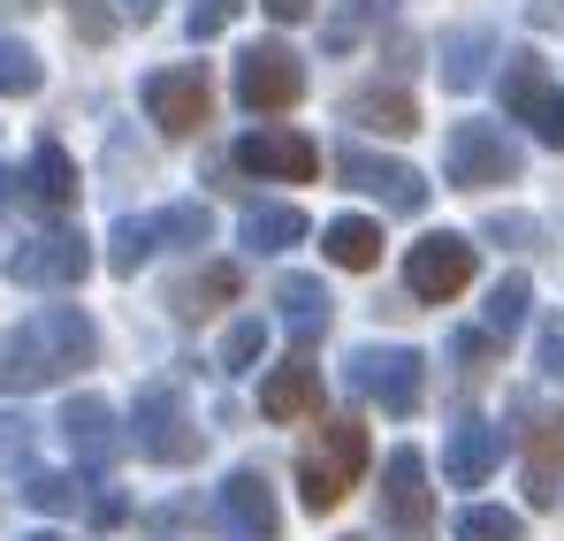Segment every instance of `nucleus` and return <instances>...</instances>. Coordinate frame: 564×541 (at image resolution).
<instances>
[{
	"label": "nucleus",
	"mask_w": 564,
	"mask_h": 541,
	"mask_svg": "<svg viewBox=\"0 0 564 541\" xmlns=\"http://www.w3.org/2000/svg\"><path fill=\"white\" fill-rule=\"evenodd\" d=\"M99 359V328L77 305H46L31 313L15 336H0V397H23V389H46L62 374Z\"/></svg>",
	"instance_id": "nucleus-1"
},
{
	"label": "nucleus",
	"mask_w": 564,
	"mask_h": 541,
	"mask_svg": "<svg viewBox=\"0 0 564 541\" xmlns=\"http://www.w3.org/2000/svg\"><path fill=\"white\" fill-rule=\"evenodd\" d=\"M367 473V428L359 420H321V443L297 457V496L305 511H336Z\"/></svg>",
	"instance_id": "nucleus-2"
},
{
	"label": "nucleus",
	"mask_w": 564,
	"mask_h": 541,
	"mask_svg": "<svg viewBox=\"0 0 564 541\" xmlns=\"http://www.w3.org/2000/svg\"><path fill=\"white\" fill-rule=\"evenodd\" d=\"M519 169H527V153L511 145L503 122H451V138H443V176L458 183V191L519 183Z\"/></svg>",
	"instance_id": "nucleus-3"
},
{
	"label": "nucleus",
	"mask_w": 564,
	"mask_h": 541,
	"mask_svg": "<svg viewBox=\"0 0 564 541\" xmlns=\"http://www.w3.org/2000/svg\"><path fill=\"white\" fill-rule=\"evenodd\" d=\"M344 374H351V389H359L367 404H381L389 420H412L420 397H427V359L404 351V344H359Z\"/></svg>",
	"instance_id": "nucleus-4"
},
{
	"label": "nucleus",
	"mask_w": 564,
	"mask_h": 541,
	"mask_svg": "<svg viewBox=\"0 0 564 541\" xmlns=\"http://www.w3.org/2000/svg\"><path fill=\"white\" fill-rule=\"evenodd\" d=\"M503 115H511V122H527L542 145H557V153H564V91H557L550 62H542L534 46L503 54Z\"/></svg>",
	"instance_id": "nucleus-5"
},
{
	"label": "nucleus",
	"mask_w": 564,
	"mask_h": 541,
	"mask_svg": "<svg viewBox=\"0 0 564 541\" xmlns=\"http://www.w3.org/2000/svg\"><path fill=\"white\" fill-rule=\"evenodd\" d=\"M237 99L252 107V115H282V107H297L305 99V62L268 39V46H245L237 54Z\"/></svg>",
	"instance_id": "nucleus-6"
},
{
	"label": "nucleus",
	"mask_w": 564,
	"mask_h": 541,
	"mask_svg": "<svg viewBox=\"0 0 564 541\" xmlns=\"http://www.w3.org/2000/svg\"><path fill=\"white\" fill-rule=\"evenodd\" d=\"M130 420H138V451L145 457H161V465H191V457H198V428H191L184 397H176L169 381H145Z\"/></svg>",
	"instance_id": "nucleus-7"
},
{
	"label": "nucleus",
	"mask_w": 564,
	"mask_h": 541,
	"mask_svg": "<svg viewBox=\"0 0 564 541\" xmlns=\"http://www.w3.org/2000/svg\"><path fill=\"white\" fill-rule=\"evenodd\" d=\"M138 99H145V115H153L169 138H191V130L206 122V107H214V85H206L198 62H184V69H153V77L138 85Z\"/></svg>",
	"instance_id": "nucleus-8"
},
{
	"label": "nucleus",
	"mask_w": 564,
	"mask_h": 541,
	"mask_svg": "<svg viewBox=\"0 0 564 541\" xmlns=\"http://www.w3.org/2000/svg\"><path fill=\"white\" fill-rule=\"evenodd\" d=\"M466 282H473V245L451 237V229H443V237H420V245L404 252V290L427 297V305H451Z\"/></svg>",
	"instance_id": "nucleus-9"
},
{
	"label": "nucleus",
	"mask_w": 564,
	"mask_h": 541,
	"mask_svg": "<svg viewBox=\"0 0 564 541\" xmlns=\"http://www.w3.org/2000/svg\"><path fill=\"white\" fill-rule=\"evenodd\" d=\"M336 176L351 183V191H367V198H381L389 214H420V206H427V176L404 169V161H381L367 145H344V153H336Z\"/></svg>",
	"instance_id": "nucleus-10"
},
{
	"label": "nucleus",
	"mask_w": 564,
	"mask_h": 541,
	"mask_svg": "<svg viewBox=\"0 0 564 541\" xmlns=\"http://www.w3.org/2000/svg\"><path fill=\"white\" fill-rule=\"evenodd\" d=\"M85 268H93V245L77 229H54V237H31L8 252V274L23 290H69V282H85Z\"/></svg>",
	"instance_id": "nucleus-11"
},
{
	"label": "nucleus",
	"mask_w": 564,
	"mask_h": 541,
	"mask_svg": "<svg viewBox=\"0 0 564 541\" xmlns=\"http://www.w3.org/2000/svg\"><path fill=\"white\" fill-rule=\"evenodd\" d=\"M221 527H229V541H282V511H275L268 473L237 465V473L221 480Z\"/></svg>",
	"instance_id": "nucleus-12"
},
{
	"label": "nucleus",
	"mask_w": 564,
	"mask_h": 541,
	"mask_svg": "<svg viewBox=\"0 0 564 541\" xmlns=\"http://www.w3.org/2000/svg\"><path fill=\"white\" fill-rule=\"evenodd\" d=\"M62 443H69V457H77V465L107 473V465L122 457V428H115V404H107V397H69V404H62Z\"/></svg>",
	"instance_id": "nucleus-13"
},
{
	"label": "nucleus",
	"mask_w": 564,
	"mask_h": 541,
	"mask_svg": "<svg viewBox=\"0 0 564 541\" xmlns=\"http://www.w3.org/2000/svg\"><path fill=\"white\" fill-rule=\"evenodd\" d=\"M237 169H252V176H268V183H305L321 169V153H313V138L268 122V130H252V138L237 145Z\"/></svg>",
	"instance_id": "nucleus-14"
},
{
	"label": "nucleus",
	"mask_w": 564,
	"mask_h": 541,
	"mask_svg": "<svg viewBox=\"0 0 564 541\" xmlns=\"http://www.w3.org/2000/svg\"><path fill=\"white\" fill-rule=\"evenodd\" d=\"M381 511H389L404 534H427L435 496H427V457L420 451H389V465H381Z\"/></svg>",
	"instance_id": "nucleus-15"
},
{
	"label": "nucleus",
	"mask_w": 564,
	"mask_h": 541,
	"mask_svg": "<svg viewBox=\"0 0 564 541\" xmlns=\"http://www.w3.org/2000/svg\"><path fill=\"white\" fill-rule=\"evenodd\" d=\"M527 496L564 504V412H527Z\"/></svg>",
	"instance_id": "nucleus-16"
},
{
	"label": "nucleus",
	"mask_w": 564,
	"mask_h": 541,
	"mask_svg": "<svg viewBox=\"0 0 564 541\" xmlns=\"http://www.w3.org/2000/svg\"><path fill=\"white\" fill-rule=\"evenodd\" d=\"M496 465H503V428H488V420L451 428V443H443V480L451 488H480Z\"/></svg>",
	"instance_id": "nucleus-17"
},
{
	"label": "nucleus",
	"mask_w": 564,
	"mask_h": 541,
	"mask_svg": "<svg viewBox=\"0 0 564 541\" xmlns=\"http://www.w3.org/2000/svg\"><path fill=\"white\" fill-rule=\"evenodd\" d=\"M275 305H282V328H290V344L305 351V344H321V328H328V290L313 282V274H282L275 282Z\"/></svg>",
	"instance_id": "nucleus-18"
},
{
	"label": "nucleus",
	"mask_w": 564,
	"mask_h": 541,
	"mask_svg": "<svg viewBox=\"0 0 564 541\" xmlns=\"http://www.w3.org/2000/svg\"><path fill=\"white\" fill-rule=\"evenodd\" d=\"M260 412H268V420H305V412H321V366L313 359L275 366V374L260 381Z\"/></svg>",
	"instance_id": "nucleus-19"
},
{
	"label": "nucleus",
	"mask_w": 564,
	"mask_h": 541,
	"mask_svg": "<svg viewBox=\"0 0 564 541\" xmlns=\"http://www.w3.org/2000/svg\"><path fill=\"white\" fill-rule=\"evenodd\" d=\"M344 115H351L359 130H381V138H412V130H420V107H412V99H404L397 85L351 91V99H344Z\"/></svg>",
	"instance_id": "nucleus-20"
},
{
	"label": "nucleus",
	"mask_w": 564,
	"mask_h": 541,
	"mask_svg": "<svg viewBox=\"0 0 564 541\" xmlns=\"http://www.w3.org/2000/svg\"><path fill=\"white\" fill-rule=\"evenodd\" d=\"M488 54H496V39L480 31V23H466V31H443V85L451 91H473L480 77H488Z\"/></svg>",
	"instance_id": "nucleus-21"
},
{
	"label": "nucleus",
	"mask_w": 564,
	"mask_h": 541,
	"mask_svg": "<svg viewBox=\"0 0 564 541\" xmlns=\"http://www.w3.org/2000/svg\"><path fill=\"white\" fill-rule=\"evenodd\" d=\"M237 297V268L229 260H214V268H198V274H184L176 290H169V305L184 313V321H206L214 305H229Z\"/></svg>",
	"instance_id": "nucleus-22"
},
{
	"label": "nucleus",
	"mask_w": 564,
	"mask_h": 541,
	"mask_svg": "<svg viewBox=\"0 0 564 541\" xmlns=\"http://www.w3.org/2000/svg\"><path fill=\"white\" fill-rule=\"evenodd\" d=\"M153 252H161V214H122V221H115V237H107V268H115V274H138Z\"/></svg>",
	"instance_id": "nucleus-23"
},
{
	"label": "nucleus",
	"mask_w": 564,
	"mask_h": 541,
	"mask_svg": "<svg viewBox=\"0 0 564 541\" xmlns=\"http://www.w3.org/2000/svg\"><path fill=\"white\" fill-rule=\"evenodd\" d=\"M321 252H328L336 268H375L381 260V221H359V214L328 221V229H321Z\"/></svg>",
	"instance_id": "nucleus-24"
},
{
	"label": "nucleus",
	"mask_w": 564,
	"mask_h": 541,
	"mask_svg": "<svg viewBox=\"0 0 564 541\" xmlns=\"http://www.w3.org/2000/svg\"><path fill=\"white\" fill-rule=\"evenodd\" d=\"M23 176H31V198H39V206H54V214H62V206H77V169H69V153H62L54 138L31 153V169H23Z\"/></svg>",
	"instance_id": "nucleus-25"
},
{
	"label": "nucleus",
	"mask_w": 564,
	"mask_h": 541,
	"mask_svg": "<svg viewBox=\"0 0 564 541\" xmlns=\"http://www.w3.org/2000/svg\"><path fill=\"white\" fill-rule=\"evenodd\" d=\"M375 23H381V0H336L328 23H321V54H351Z\"/></svg>",
	"instance_id": "nucleus-26"
},
{
	"label": "nucleus",
	"mask_w": 564,
	"mask_h": 541,
	"mask_svg": "<svg viewBox=\"0 0 564 541\" xmlns=\"http://www.w3.org/2000/svg\"><path fill=\"white\" fill-rule=\"evenodd\" d=\"M297 237H305V214L297 206H252L245 214V245L252 252H290Z\"/></svg>",
	"instance_id": "nucleus-27"
},
{
	"label": "nucleus",
	"mask_w": 564,
	"mask_h": 541,
	"mask_svg": "<svg viewBox=\"0 0 564 541\" xmlns=\"http://www.w3.org/2000/svg\"><path fill=\"white\" fill-rule=\"evenodd\" d=\"M527 305H534V290H527V274H503L496 290H488V305H480V321H488V336H519V321H527Z\"/></svg>",
	"instance_id": "nucleus-28"
},
{
	"label": "nucleus",
	"mask_w": 564,
	"mask_h": 541,
	"mask_svg": "<svg viewBox=\"0 0 564 541\" xmlns=\"http://www.w3.org/2000/svg\"><path fill=\"white\" fill-rule=\"evenodd\" d=\"M23 504L31 511H77V504H93V488L77 473H31L23 480Z\"/></svg>",
	"instance_id": "nucleus-29"
},
{
	"label": "nucleus",
	"mask_w": 564,
	"mask_h": 541,
	"mask_svg": "<svg viewBox=\"0 0 564 541\" xmlns=\"http://www.w3.org/2000/svg\"><path fill=\"white\" fill-rule=\"evenodd\" d=\"M39 85H46V69H39V54H31L23 39H0V91H8V99H31Z\"/></svg>",
	"instance_id": "nucleus-30"
},
{
	"label": "nucleus",
	"mask_w": 564,
	"mask_h": 541,
	"mask_svg": "<svg viewBox=\"0 0 564 541\" xmlns=\"http://www.w3.org/2000/svg\"><path fill=\"white\" fill-rule=\"evenodd\" d=\"M458 541H527V527H519V511L473 504V511H458Z\"/></svg>",
	"instance_id": "nucleus-31"
},
{
	"label": "nucleus",
	"mask_w": 564,
	"mask_h": 541,
	"mask_svg": "<svg viewBox=\"0 0 564 541\" xmlns=\"http://www.w3.org/2000/svg\"><path fill=\"white\" fill-rule=\"evenodd\" d=\"M260 351H268V321H237V328L221 336V366H229V374H252Z\"/></svg>",
	"instance_id": "nucleus-32"
},
{
	"label": "nucleus",
	"mask_w": 564,
	"mask_h": 541,
	"mask_svg": "<svg viewBox=\"0 0 564 541\" xmlns=\"http://www.w3.org/2000/svg\"><path fill=\"white\" fill-rule=\"evenodd\" d=\"M237 8H245V0H191V39H221Z\"/></svg>",
	"instance_id": "nucleus-33"
},
{
	"label": "nucleus",
	"mask_w": 564,
	"mask_h": 541,
	"mask_svg": "<svg viewBox=\"0 0 564 541\" xmlns=\"http://www.w3.org/2000/svg\"><path fill=\"white\" fill-rule=\"evenodd\" d=\"M488 237H496V245H534L542 221H534V214H488Z\"/></svg>",
	"instance_id": "nucleus-34"
},
{
	"label": "nucleus",
	"mask_w": 564,
	"mask_h": 541,
	"mask_svg": "<svg viewBox=\"0 0 564 541\" xmlns=\"http://www.w3.org/2000/svg\"><path fill=\"white\" fill-rule=\"evenodd\" d=\"M23 451H31V420H0V465H15Z\"/></svg>",
	"instance_id": "nucleus-35"
},
{
	"label": "nucleus",
	"mask_w": 564,
	"mask_h": 541,
	"mask_svg": "<svg viewBox=\"0 0 564 541\" xmlns=\"http://www.w3.org/2000/svg\"><path fill=\"white\" fill-rule=\"evenodd\" d=\"M542 374H550V381H564V321H550V328H542Z\"/></svg>",
	"instance_id": "nucleus-36"
},
{
	"label": "nucleus",
	"mask_w": 564,
	"mask_h": 541,
	"mask_svg": "<svg viewBox=\"0 0 564 541\" xmlns=\"http://www.w3.org/2000/svg\"><path fill=\"white\" fill-rule=\"evenodd\" d=\"M8 206H31V176H23V169H0V214H8Z\"/></svg>",
	"instance_id": "nucleus-37"
},
{
	"label": "nucleus",
	"mask_w": 564,
	"mask_h": 541,
	"mask_svg": "<svg viewBox=\"0 0 564 541\" xmlns=\"http://www.w3.org/2000/svg\"><path fill=\"white\" fill-rule=\"evenodd\" d=\"M69 15H77V31H85V39H107V15H99V0H69Z\"/></svg>",
	"instance_id": "nucleus-38"
},
{
	"label": "nucleus",
	"mask_w": 564,
	"mask_h": 541,
	"mask_svg": "<svg viewBox=\"0 0 564 541\" xmlns=\"http://www.w3.org/2000/svg\"><path fill=\"white\" fill-rule=\"evenodd\" d=\"M260 8H268L275 23H297V15H313V0H260Z\"/></svg>",
	"instance_id": "nucleus-39"
},
{
	"label": "nucleus",
	"mask_w": 564,
	"mask_h": 541,
	"mask_svg": "<svg viewBox=\"0 0 564 541\" xmlns=\"http://www.w3.org/2000/svg\"><path fill=\"white\" fill-rule=\"evenodd\" d=\"M534 23L542 31H564V0H534Z\"/></svg>",
	"instance_id": "nucleus-40"
},
{
	"label": "nucleus",
	"mask_w": 564,
	"mask_h": 541,
	"mask_svg": "<svg viewBox=\"0 0 564 541\" xmlns=\"http://www.w3.org/2000/svg\"><path fill=\"white\" fill-rule=\"evenodd\" d=\"M122 15H138V23H145V15H161V0H122Z\"/></svg>",
	"instance_id": "nucleus-41"
},
{
	"label": "nucleus",
	"mask_w": 564,
	"mask_h": 541,
	"mask_svg": "<svg viewBox=\"0 0 564 541\" xmlns=\"http://www.w3.org/2000/svg\"><path fill=\"white\" fill-rule=\"evenodd\" d=\"M31 541H62V534H31Z\"/></svg>",
	"instance_id": "nucleus-42"
}]
</instances>
